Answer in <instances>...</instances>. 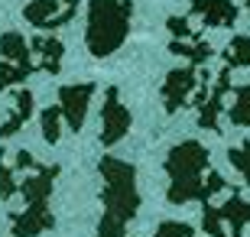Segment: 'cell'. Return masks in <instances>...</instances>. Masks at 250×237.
<instances>
[{"mask_svg": "<svg viewBox=\"0 0 250 237\" xmlns=\"http://www.w3.org/2000/svg\"><path fill=\"white\" fill-rule=\"evenodd\" d=\"M228 88H231V68L224 65L221 72H218V82H214V91H211V98H208V104L198 108V124H202L205 130H221V127H218V120H221Z\"/></svg>", "mask_w": 250, "mask_h": 237, "instance_id": "30bf717a", "label": "cell"}, {"mask_svg": "<svg viewBox=\"0 0 250 237\" xmlns=\"http://www.w3.org/2000/svg\"><path fill=\"white\" fill-rule=\"evenodd\" d=\"M75 10H78V0H33L23 13H26V20L33 26L56 29V26H65L75 17Z\"/></svg>", "mask_w": 250, "mask_h": 237, "instance_id": "52a82bcc", "label": "cell"}, {"mask_svg": "<svg viewBox=\"0 0 250 237\" xmlns=\"http://www.w3.org/2000/svg\"><path fill=\"white\" fill-rule=\"evenodd\" d=\"M36 68H29V65H17V62H0V88H7V85H17L23 82L26 75H33Z\"/></svg>", "mask_w": 250, "mask_h": 237, "instance_id": "ac0fdd59", "label": "cell"}, {"mask_svg": "<svg viewBox=\"0 0 250 237\" xmlns=\"http://www.w3.org/2000/svg\"><path fill=\"white\" fill-rule=\"evenodd\" d=\"M247 7H250V0H247Z\"/></svg>", "mask_w": 250, "mask_h": 237, "instance_id": "cb8c5ba5", "label": "cell"}, {"mask_svg": "<svg viewBox=\"0 0 250 237\" xmlns=\"http://www.w3.org/2000/svg\"><path fill=\"white\" fill-rule=\"evenodd\" d=\"M130 13H133V3H130V0H91V10H88V33H84L91 55L104 59V55H111L114 49L127 39Z\"/></svg>", "mask_w": 250, "mask_h": 237, "instance_id": "3957f363", "label": "cell"}, {"mask_svg": "<svg viewBox=\"0 0 250 237\" xmlns=\"http://www.w3.org/2000/svg\"><path fill=\"white\" fill-rule=\"evenodd\" d=\"M198 88H202V82H198L195 65L169 72V75H166V85H163V101H166V110H169V114H176L182 104L195 101L192 94H198Z\"/></svg>", "mask_w": 250, "mask_h": 237, "instance_id": "8992f818", "label": "cell"}, {"mask_svg": "<svg viewBox=\"0 0 250 237\" xmlns=\"http://www.w3.org/2000/svg\"><path fill=\"white\" fill-rule=\"evenodd\" d=\"M101 175H104V192H101L104 215H101V224H98V234L101 237H124V228L137 215V205H140L137 172L124 159L101 156Z\"/></svg>", "mask_w": 250, "mask_h": 237, "instance_id": "7a4b0ae2", "label": "cell"}, {"mask_svg": "<svg viewBox=\"0 0 250 237\" xmlns=\"http://www.w3.org/2000/svg\"><path fill=\"white\" fill-rule=\"evenodd\" d=\"M172 52L176 55H186L192 65H202L208 62V55H211V46L208 43H202V39H172Z\"/></svg>", "mask_w": 250, "mask_h": 237, "instance_id": "9a60e30c", "label": "cell"}, {"mask_svg": "<svg viewBox=\"0 0 250 237\" xmlns=\"http://www.w3.org/2000/svg\"><path fill=\"white\" fill-rule=\"evenodd\" d=\"M208 169V150L202 143H195V140H186V143H179L172 153L166 156V172H169V201L172 205H186V201H202L208 205L214 192L224 189V179L218 172L208 175V182H205L202 175Z\"/></svg>", "mask_w": 250, "mask_h": 237, "instance_id": "6da1fadb", "label": "cell"}, {"mask_svg": "<svg viewBox=\"0 0 250 237\" xmlns=\"http://www.w3.org/2000/svg\"><path fill=\"white\" fill-rule=\"evenodd\" d=\"M228 159H231V166L244 175V182L250 185V143H244V146H237V150H231V153H228Z\"/></svg>", "mask_w": 250, "mask_h": 237, "instance_id": "ffe728a7", "label": "cell"}, {"mask_svg": "<svg viewBox=\"0 0 250 237\" xmlns=\"http://www.w3.org/2000/svg\"><path fill=\"white\" fill-rule=\"evenodd\" d=\"M59 120H65L62 117V108H46L42 110V137L49 140V143H56L59 140V133H62V127H59Z\"/></svg>", "mask_w": 250, "mask_h": 237, "instance_id": "d6986e66", "label": "cell"}, {"mask_svg": "<svg viewBox=\"0 0 250 237\" xmlns=\"http://www.w3.org/2000/svg\"><path fill=\"white\" fill-rule=\"evenodd\" d=\"M156 237H192V228L179 224V221H166V224H159Z\"/></svg>", "mask_w": 250, "mask_h": 237, "instance_id": "603a6c76", "label": "cell"}, {"mask_svg": "<svg viewBox=\"0 0 250 237\" xmlns=\"http://www.w3.org/2000/svg\"><path fill=\"white\" fill-rule=\"evenodd\" d=\"M228 117H231V124H237V127H247L250 124V85L234 88V104L228 108Z\"/></svg>", "mask_w": 250, "mask_h": 237, "instance_id": "2e32d148", "label": "cell"}, {"mask_svg": "<svg viewBox=\"0 0 250 237\" xmlns=\"http://www.w3.org/2000/svg\"><path fill=\"white\" fill-rule=\"evenodd\" d=\"M169 33L176 39H198V29L188 26L186 17H169Z\"/></svg>", "mask_w": 250, "mask_h": 237, "instance_id": "7402d4cb", "label": "cell"}, {"mask_svg": "<svg viewBox=\"0 0 250 237\" xmlns=\"http://www.w3.org/2000/svg\"><path fill=\"white\" fill-rule=\"evenodd\" d=\"M202 221H205V231H208L211 237H224V234H228V231L221 228V221L231 224V234H241V228L250 221V205H247V201H241L237 195H231V201H224L221 208L205 205Z\"/></svg>", "mask_w": 250, "mask_h": 237, "instance_id": "5b68a950", "label": "cell"}, {"mask_svg": "<svg viewBox=\"0 0 250 237\" xmlns=\"http://www.w3.org/2000/svg\"><path fill=\"white\" fill-rule=\"evenodd\" d=\"M192 13L202 17L208 26H228L237 20V7L231 0H192Z\"/></svg>", "mask_w": 250, "mask_h": 237, "instance_id": "8fae6325", "label": "cell"}, {"mask_svg": "<svg viewBox=\"0 0 250 237\" xmlns=\"http://www.w3.org/2000/svg\"><path fill=\"white\" fill-rule=\"evenodd\" d=\"M29 114H33V94H29V91H17V94H13V114L3 120L0 137H13V133L29 120Z\"/></svg>", "mask_w": 250, "mask_h": 237, "instance_id": "5bb4252c", "label": "cell"}, {"mask_svg": "<svg viewBox=\"0 0 250 237\" xmlns=\"http://www.w3.org/2000/svg\"><path fill=\"white\" fill-rule=\"evenodd\" d=\"M130 130V114L127 108L121 104V94L117 88H107V101L101 108V143L104 146H114L117 140Z\"/></svg>", "mask_w": 250, "mask_h": 237, "instance_id": "9c48e42d", "label": "cell"}, {"mask_svg": "<svg viewBox=\"0 0 250 237\" xmlns=\"http://www.w3.org/2000/svg\"><path fill=\"white\" fill-rule=\"evenodd\" d=\"M0 59H3V62H17V65L36 68L33 49H26V39L20 36V33H3V36H0Z\"/></svg>", "mask_w": 250, "mask_h": 237, "instance_id": "7c38bea8", "label": "cell"}, {"mask_svg": "<svg viewBox=\"0 0 250 237\" xmlns=\"http://www.w3.org/2000/svg\"><path fill=\"white\" fill-rule=\"evenodd\" d=\"M17 189H20V182L13 179V169L0 159V198H3V201L13 198V192H17Z\"/></svg>", "mask_w": 250, "mask_h": 237, "instance_id": "44dd1931", "label": "cell"}, {"mask_svg": "<svg viewBox=\"0 0 250 237\" xmlns=\"http://www.w3.org/2000/svg\"><path fill=\"white\" fill-rule=\"evenodd\" d=\"M91 94H94V85L91 82L65 85L62 91H59V108H62V117H65V127H68V130H82Z\"/></svg>", "mask_w": 250, "mask_h": 237, "instance_id": "ba28073f", "label": "cell"}, {"mask_svg": "<svg viewBox=\"0 0 250 237\" xmlns=\"http://www.w3.org/2000/svg\"><path fill=\"white\" fill-rule=\"evenodd\" d=\"M224 65L237 68V65H250V36H234L228 52H224Z\"/></svg>", "mask_w": 250, "mask_h": 237, "instance_id": "e0dca14e", "label": "cell"}, {"mask_svg": "<svg viewBox=\"0 0 250 237\" xmlns=\"http://www.w3.org/2000/svg\"><path fill=\"white\" fill-rule=\"evenodd\" d=\"M59 175V166H39L36 175H26L20 182V192L26 198V211L13 215V234L17 237H36L39 231L52 228V211L46 208V198L52 192V179Z\"/></svg>", "mask_w": 250, "mask_h": 237, "instance_id": "277c9868", "label": "cell"}, {"mask_svg": "<svg viewBox=\"0 0 250 237\" xmlns=\"http://www.w3.org/2000/svg\"><path fill=\"white\" fill-rule=\"evenodd\" d=\"M33 52L39 55L36 59V72H49V75H59V65H62V43L59 39H46L39 36L36 43H33Z\"/></svg>", "mask_w": 250, "mask_h": 237, "instance_id": "4fadbf2b", "label": "cell"}]
</instances>
